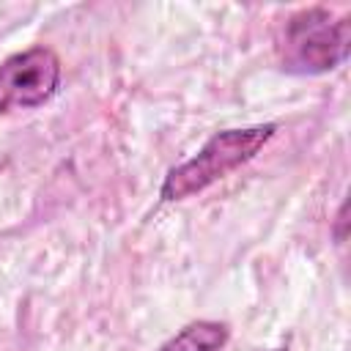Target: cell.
<instances>
[{"mask_svg": "<svg viewBox=\"0 0 351 351\" xmlns=\"http://www.w3.org/2000/svg\"><path fill=\"white\" fill-rule=\"evenodd\" d=\"M274 132H277L274 123H258V126H244V129H222L211 134L192 159H186L184 165L173 167L165 176L162 189H159L162 200L176 203V200H186L203 192L214 181L225 178L230 170L255 159V154L274 137Z\"/></svg>", "mask_w": 351, "mask_h": 351, "instance_id": "cell-1", "label": "cell"}, {"mask_svg": "<svg viewBox=\"0 0 351 351\" xmlns=\"http://www.w3.org/2000/svg\"><path fill=\"white\" fill-rule=\"evenodd\" d=\"M282 69L293 74H324L346 63L351 52V19L326 8H304L285 22Z\"/></svg>", "mask_w": 351, "mask_h": 351, "instance_id": "cell-2", "label": "cell"}, {"mask_svg": "<svg viewBox=\"0 0 351 351\" xmlns=\"http://www.w3.org/2000/svg\"><path fill=\"white\" fill-rule=\"evenodd\" d=\"M60 85V58L49 47H30L0 63V115L33 110L55 96Z\"/></svg>", "mask_w": 351, "mask_h": 351, "instance_id": "cell-3", "label": "cell"}, {"mask_svg": "<svg viewBox=\"0 0 351 351\" xmlns=\"http://www.w3.org/2000/svg\"><path fill=\"white\" fill-rule=\"evenodd\" d=\"M230 337L228 324L222 321H192L156 351H219Z\"/></svg>", "mask_w": 351, "mask_h": 351, "instance_id": "cell-4", "label": "cell"}, {"mask_svg": "<svg viewBox=\"0 0 351 351\" xmlns=\"http://www.w3.org/2000/svg\"><path fill=\"white\" fill-rule=\"evenodd\" d=\"M346 208H348V206L343 203V206H340V211H337V230H335V236H337V241H340V244L346 241Z\"/></svg>", "mask_w": 351, "mask_h": 351, "instance_id": "cell-5", "label": "cell"}, {"mask_svg": "<svg viewBox=\"0 0 351 351\" xmlns=\"http://www.w3.org/2000/svg\"><path fill=\"white\" fill-rule=\"evenodd\" d=\"M274 351H288V348H274Z\"/></svg>", "mask_w": 351, "mask_h": 351, "instance_id": "cell-6", "label": "cell"}]
</instances>
